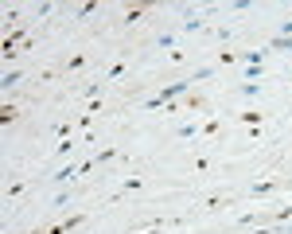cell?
I'll return each mask as SVG.
<instances>
[{
	"label": "cell",
	"instance_id": "1",
	"mask_svg": "<svg viewBox=\"0 0 292 234\" xmlns=\"http://www.w3.org/2000/svg\"><path fill=\"white\" fill-rule=\"evenodd\" d=\"M191 86H195V78H179V82H172V86H164V90H160L156 98H160V102L168 106V102H179V98H183V94H187Z\"/></svg>",
	"mask_w": 292,
	"mask_h": 234
},
{
	"label": "cell",
	"instance_id": "2",
	"mask_svg": "<svg viewBox=\"0 0 292 234\" xmlns=\"http://www.w3.org/2000/svg\"><path fill=\"white\" fill-rule=\"evenodd\" d=\"M183 16H187V20H183V31H206V20H203L195 8H183Z\"/></svg>",
	"mask_w": 292,
	"mask_h": 234
},
{
	"label": "cell",
	"instance_id": "3",
	"mask_svg": "<svg viewBox=\"0 0 292 234\" xmlns=\"http://www.w3.org/2000/svg\"><path fill=\"white\" fill-rule=\"evenodd\" d=\"M273 191H277V179H257V183L249 187L253 199H265V195H273Z\"/></svg>",
	"mask_w": 292,
	"mask_h": 234
},
{
	"label": "cell",
	"instance_id": "4",
	"mask_svg": "<svg viewBox=\"0 0 292 234\" xmlns=\"http://www.w3.org/2000/svg\"><path fill=\"white\" fill-rule=\"evenodd\" d=\"M78 176H82V172H78V164H66L62 172L51 176V183H70V179H78Z\"/></svg>",
	"mask_w": 292,
	"mask_h": 234
},
{
	"label": "cell",
	"instance_id": "5",
	"mask_svg": "<svg viewBox=\"0 0 292 234\" xmlns=\"http://www.w3.org/2000/svg\"><path fill=\"white\" fill-rule=\"evenodd\" d=\"M141 20H148V4H133L125 12V24H141Z\"/></svg>",
	"mask_w": 292,
	"mask_h": 234
},
{
	"label": "cell",
	"instance_id": "6",
	"mask_svg": "<svg viewBox=\"0 0 292 234\" xmlns=\"http://www.w3.org/2000/svg\"><path fill=\"white\" fill-rule=\"evenodd\" d=\"M238 227H265V215L261 211H245L242 219H238Z\"/></svg>",
	"mask_w": 292,
	"mask_h": 234
},
{
	"label": "cell",
	"instance_id": "7",
	"mask_svg": "<svg viewBox=\"0 0 292 234\" xmlns=\"http://www.w3.org/2000/svg\"><path fill=\"white\" fill-rule=\"evenodd\" d=\"M269 47H273V51H289V55H292V35H273Z\"/></svg>",
	"mask_w": 292,
	"mask_h": 234
},
{
	"label": "cell",
	"instance_id": "8",
	"mask_svg": "<svg viewBox=\"0 0 292 234\" xmlns=\"http://www.w3.org/2000/svg\"><path fill=\"white\" fill-rule=\"evenodd\" d=\"M0 82H4V90H12V86H20V82H24V70H16V66H12V70H8Z\"/></svg>",
	"mask_w": 292,
	"mask_h": 234
},
{
	"label": "cell",
	"instance_id": "9",
	"mask_svg": "<svg viewBox=\"0 0 292 234\" xmlns=\"http://www.w3.org/2000/svg\"><path fill=\"white\" fill-rule=\"evenodd\" d=\"M117 156H121V152H117V148H113V145H109V148H101V152H97L94 160H97V164H113V160H117Z\"/></svg>",
	"mask_w": 292,
	"mask_h": 234
},
{
	"label": "cell",
	"instance_id": "10",
	"mask_svg": "<svg viewBox=\"0 0 292 234\" xmlns=\"http://www.w3.org/2000/svg\"><path fill=\"white\" fill-rule=\"evenodd\" d=\"M97 12V0H86V4H78V8H74V16H78V20H86V16H94Z\"/></svg>",
	"mask_w": 292,
	"mask_h": 234
},
{
	"label": "cell",
	"instance_id": "11",
	"mask_svg": "<svg viewBox=\"0 0 292 234\" xmlns=\"http://www.w3.org/2000/svg\"><path fill=\"white\" fill-rule=\"evenodd\" d=\"M0 55H4V62H16V55H20V47H16L12 39H4V47H0Z\"/></svg>",
	"mask_w": 292,
	"mask_h": 234
},
{
	"label": "cell",
	"instance_id": "12",
	"mask_svg": "<svg viewBox=\"0 0 292 234\" xmlns=\"http://www.w3.org/2000/svg\"><path fill=\"white\" fill-rule=\"evenodd\" d=\"M238 94H242V98H257V94H261V82H242Z\"/></svg>",
	"mask_w": 292,
	"mask_h": 234
},
{
	"label": "cell",
	"instance_id": "13",
	"mask_svg": "<svg viewBox=\"0 0 292 234\" xmlns=\"http://www.w3.org/2000/svg\"><path fill=\"white\" fill-rule=\"evenodd\" d=\"M222 203H230V199H226V195H210V199H203V207H206V211H218Z\"/></svg>",
	"mask_w": 292,
	"mask_h": 234
},
{
	"label": "cell",
	"instance_id": "14",
	"mask_svg": "<svg viewBox=\"0 0 292 234\" xmlns=\"http://www.w3.org/2000/svg\"><path fill=\"white\" fill-rule=\"evenodd\" d=\"M242 125H261V110H242Z\"/></svg>",
	"mask_w": 292,
	"mask_h": 234
},
{
	"label": "cell",
	"instance_id": "15",
	"mask_svg": "<svg viewBox=\"0 0 292 234\" xmlns=\"http://www.w3.org/2000/svg\"><path fill=\"white\" fill-rule=\"evenodd\" d=\"M121 74H125V58H117V62L105 70V78H121Z\"/></svg>",
	"mask_w": 292,
	"mask_h": 234
},
{
	"label": "cell",
	"instance_id": "16",
	"mask_svg": "<svg viewBox=\"0 0 292 234\" xmlns=\"http://www.w3.org/2000/svg\"><path fill=\"white\" fill-rule=\"evenodd\" d=\"M82 66H86V55H70V62H66V70H70V74H74V70H82Z\"/></svg>",
	"mask_w": 292,
	"mask_h": 234
},
{
	"label": "cell",
	"instance_id": "17",
	"mask_svg": "<svg viewBox=\"0 0 292 234\" xmlns=\"http://www.w3.org/2000/svg\"><path fill=\"white\" fill-rule=\"evenodd\" d=\"M97 94H101V82H90V86H86V90H82V98H86V102H94Z\"/></svg>",
	"mask_w": 292,
	"mask_h": 234
},
{
	"label": "cell",
	"instance_id": "18",
	"mask_svg": "<svg viewBox=\"0 0 292 234\" xmlns=\"http://www.w3.org/2000/svg\"><path fill=\"white\" fill-rule=\"evenodd\" d=\"M156 43H160V47H168V51H175V35H172V31H164Z\"/></svg>",
	"mask_w": 292,
	"mask_h": 234
},
{
	"label": "cell",
	"instance_id": "19",
	"mask_svg": "<svg viewBox=\"0 0 292 234\" xmlns=\"http://www.w3.org/2000/svg\"><path fill=\"white\" fill-rule=\"evenodd\" d=\"M214 133H218V121H214V117H210V121H206V125H203V129H199V137H214Z\"/></svg>",
	"mask_w": 292,
	"mask_h": 234
},
{
	"label": "cell",
	"instance_id": "20",
	"mask_svg": "<svg viewBox=\"0 0 292 234\" xmlns=\"http://www.w3.org/2000/svg\"><path fill=\"white\" fill-rule=\"evenodd\" d=\"M62 227H66V234H74V231H78V227H82V215H70V219H66Z\"/></svg>",
	"mask_w": 292,
	"mask_h": 234
},
{
	"label": "cell",
	"instance_id": "21",
	"mask_svg": "<svg viewBox=\"0 0 292 234\" xmlns=\"http://www.w3.org/2000/svg\"><path fill=\"white\" fill-rule=\"evenodd\" d=\"M292 219V207H281V211H273V223H289Z\"/></svg>",
	"mask_w": 292,
	"mask_h": 234
},
{
	"label": "cell",
	"instance_id": "22",
	"mask_svg": "<svg viewBox=\"0 0 292 234\" xmlns=\"http://www.w3.org/2000/svg\"><path fill=\"white\" fill-rule=\"evenodd\" d=\"M121 191H141V179H137V176H129V179L121 183Z\"/></svg>",
	"mask_w": 292,
	"mask_h": 234
},
{
	"label": "cell",
	"instance_id": "23",
	"mask_svg": "<svg viewBox=\"0 0 292 234\" xmlns=\"http://www.w3.org/2000/svg\"><path fill=\"white\" fill-rule=\"evenodd\" d=\"M20 191H24V183H20V179H16V183H8V191H4V199H16V195H20Z\"/></svg>",
	"mask_w": 292,
	"mask_h": 234
},
{
	"label": "cell",
	"instance_id": "24",
	"mask_svg": "<svg viewBox=\"0 0 292 234\" xmlns=\"http://www.w3.org/2000/svg\"><path fill=\"white\" fill-rule=\"evenodd\" d=\"M191 78H195V82H203V78H214V66H203V70H195Z\"/></svg>",
	"mask_w": 292,
	"mask_h": 234
},
{
	"label": "cell",
	"instance_id": "25",
	"mask_svg": "<svg viewBox=\"0 0 292 234\" xmlns=\"http://www.w3.org/2000/svg\"><path fill=\"white\" fill-rule=\"evenodd\" d=\"M179 137H183V141H191V137H199V125H183V129H179Z\"/></svg>",
	"mask_w": 292,
	"mask_h": 234
},
{
	"label": "cell",
	"instance_id": "26",
	"mask_svg": "<svg viewBox=\"0 0 292 234\" xmlns=\"http://www.w3.org/2000/svg\"><path fill=\"white\" fill-rule=\"evenodd\" d=\"M0 121H4V125H8V121H16V106H4V110H0Z\"/></svg>",
	"mask_w": 292,
	"mask_h": 234
},
{
	"label": "cell",
	"instance_id": "27",
	"mask_svg": "<svg viewBox=\"0 0 292 234\" xmlns=\"http://www.w3.org/2000/svg\"><path fill=\"white\" fill-rule=\"evenodd\" d=\"M66 203H70V191H58V195H55V203H51V207H66Z\"/></svg>",
	"mask_w": 292,
	"mask_h": 234
},
{
	"label": "cell",
	"instance_id": "28",
	"mask_svg": "<svg viewBox=\"0 0 292 234\" xmlns=\"http://www.w3.org/2000/svg\"><path fill=\"white\" fill-rule=\"evenodd\" d=\"M277 35H292V20H285V24H281V31H277Z\"/></svg>",
	"mask_w": 292,
	"mask_h": 234
},
{
	"label": "cell",
	"instance_id": "29",
	"mask_svg": "<svg viewBox=\"0 0 292 234\" xmlns=\"http://www.w3.org/2000/svg\"><path fill=\"white\" fill-rule=\"evenodd\" d=\"M253 234H277V231H273V227H257Z\"/></svg>",
	"mask_w": 292,
	"mask_h": 234
},
{
	"label": "cell",
	"instance_id": "30",
	"mask_svg": "<svg viewBox=\"0 0 292 234\" xmlns=\"http://www.w3.org/2000/svg\"><path fill=\"white\" fill-rule=\"evenodd\" d=\"M141 234H164V227H148V231H141Z\"/></svg>",
	"mask_w": 292,
	"mask_h": 234
},
{
	"label": "cell",
	"instance_id": "31",
	"mask_svg": "<svg viewBox=\"0 0 292 234\" xmlns=\"http://www.w3.org/2000/svg\"><path fill=\"white\" fill-rule=\"evenodd\" d=\"M281 234H292V227H285V231H281Z\"/></svg>",
	"mask_w": 292,
	"mask_h": 234
},
{
	"label": "cell",
	"instance_id": "32",
	"mask_svg": "<svg viewBox=\"0 0 292 234\" xmlns=\"http://www.w3.org/2000/svg\"><path fill=\"white\" fill-rule=\"evenodd\" d=\"M90 234H94V231H90Z\"/></svg>",
	"mask_w": 292,
	"mask_h": 234
}]
</instances>
